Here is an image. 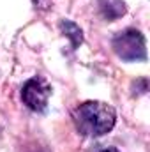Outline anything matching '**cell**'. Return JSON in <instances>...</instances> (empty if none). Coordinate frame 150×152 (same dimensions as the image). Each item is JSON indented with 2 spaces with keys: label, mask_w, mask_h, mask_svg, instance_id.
Listing matches in <instances>:
<instances>
[{
  "label": "cell",
  "mask_w": 150,
  "mask_h": 152,
  "mask_svg": "<svg viewBox=\"0 0 150 152\" xmlns=\"http://www.w3.org/2000/svg\"><path fill=\"white\" fill-rule=\"evenodd\" d=\"M99 11L108 21H115L124 16L127 9L122 0H99Z\"/></svg>",
  "instance_id": "277c9868"
},
{
  "label": "cell",
  "mask_w": 150,
  "mask_h": 152,
  "mask_svg": "<svg viewBox=\"0 0 150 152\" xmlns=\"http://www.w3.org/2000/svg\"><path fill=\"white\" fill-rule=\"evenodd\" d=\"M74 126L79 134L97 138L110 133L115 127L117 113L110 104L101 101H85L73 113Z\"/></svg>",
  "instance_id": "6da1fadb"
},
{
  "label": "cell",
  "mask_w": 150,
  "mask_h": 152,
  "mask_svg": "<svg viewBox=\"0 0 150 152\" xmlns=\"http://www.w3.org/2000/svg\"><path fill=\"white\" fill-rule=\"evenodd\" d=\"M0 134H2V127H0Z\"/></svg>",
  "instance_id": "ba28073f"
},
{
  "label": "cell",
  "mask_w": 150,
  "mask_h": 152,
  "mask_svg": "<svg viewBox=\"0 0 150 152\" xmlns=\"http://www.w3.org/2000/svg\"><path fill=\"white\" fill-rule=\"evenodd\" d=\"M103 152H118V151H117V149H113V147H110V149H104Z\"/></svg>",
  "instance_id": "52a82bcc"
},
{
  "label": "cell",
  "mask_w": 150,
  "mask_h": 152,
  "mask_svg": "<svg viewBox=\"0 0 150 152\" xmlns=\"http://www.w3.org/2000/svg\"><path fill=\"white\" fill-rule=\"evenodd\" d=\"M111 44L115 53L125 62H143V60H147L145 37L136 28H127L124 32H118L113 37Z\"/></svg>",
  "instance_id": "7a4b0ae2"
},
{
  "label": "cell",
  "mask_w": 150,
  "mask_h": 152,
  "mask_svg": "<svg viewBox=\"0 0 150 152\" xmlns=\"http://www.w3.org/2000/svg\"><path fill=\"white\" fill-rule=\"evenodd\" d=\"M32 2L39 11H48L51 7V0H32Z\"/></svg>",
  "instance_id": "8992f818"
},
{
  "label": "cell",
  "mask_w": 150,
  "mask_h": 152,
  "mask_svg": "<svg viewBox=\"0 0 150 152\" xmlns=\"http://www.w3.org/2000/svg\"><path fill=\"white\" fill-rule=\"evenodd\" d=\"M60 28H62V32L67 36V37L71 39V42H73V46H79L81 44V41H83V32H81V28L76 25V23H73V21H62L60 23Z\"/></svg>",
  "instance_id": "5b68a950"
},
{
  "label": "cell",
  "mask_w": 150,
  "mask_h": 152,
  "mask_svg": "<svg viewBox=\"0 0 150 152\" xmlns=\"http://www.w3.org/2000/svg\"><path fill=\"white\" fill-rule=\"evenodd\" d=\"M50 96H51V87L41 76L27 80L25 85L21 87V99H23V103L32 112H37V113L46 112Z\"/></svg>",
  "instance_id": "3957f363"
}]
</instances>
